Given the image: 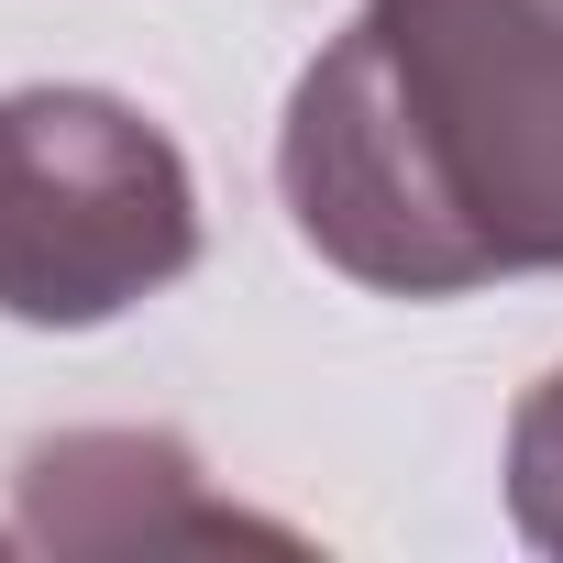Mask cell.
I'll return each instance as SVG.
<instances>
[{
    "label": "cell",
    "mask_w": 563,
    "mask_h": 563,
    "mask_svg": "<svg viewBox=\"0 0 563 563\" xmlns=\"http://www.w3.org/2000/svg\"><path fill=\"white\" fill-rule=\"evenodd\" d=\"M276 188L376 299L563 276V0H354L288 89Z\"/></svg>",
    "instance_id": "cell-1"
},
{
    "label": "cell",
    "mask_w": 563,
    "mask_h": 563,
    "mask_svg": "<svg viewBox=\"0 0 563 563\" xmlns=\"http://www.w3.org/2000/svg\"><path fill=\"white\" fill-rule=\"evenodd\" d=\"M199 265L188 155L111 89L0 100V321L100 332Z\"/></svg>",
    "instance_id": "cell-2"
},
{
    "label": "cell",
    "mask_w": 563,
    "mask_h": 563,
    "mask_svg": "<svg viewBox=\"0 0 563 563\" xmlns=\"http://www.w3.org/2000/svg\"><path fill=\"white\" fill-rule=\"evenodd\" d=\"M23 541L34 552H177V541H299L199 486L177 431H67L23 453Z\"/></svg>",
    "instance_id": "cell-3"
},
{
    "label": "cell",
    "mask_w": 563,
    "mask_h": 563,
    "mask_svg": "<svg viewBox=\"0 0 563 563\" xmlns=\"http://www.w3.org/2000/svg\"><path fill=\"white\" fill-rule=\"evenodd\" d=\"M508 519H519V541L563 552V365L508 420Z\"/></svg>",
    "instance_id": "cell-4"
}]
</instances>
